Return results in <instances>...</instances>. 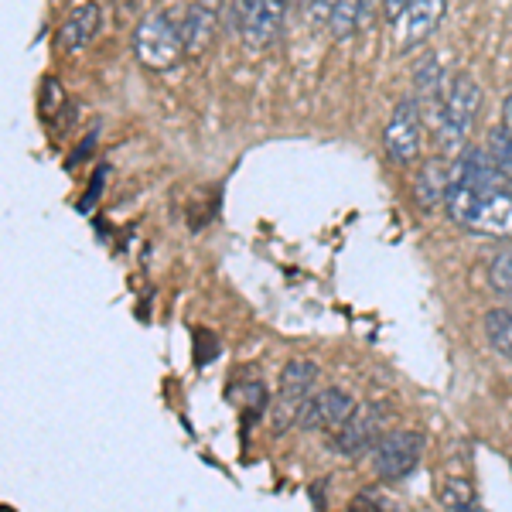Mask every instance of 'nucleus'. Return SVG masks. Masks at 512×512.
<instances>
[{
	"mask_svg": "<svg viewBox=\"0 0 512 512\" xmlns=\"http://www.w3.org/2000/svg\"><path fill=\"white\" fill-rule=\"evenodd\" d=\"M448 216L468 233L482 236H512V192L509 185L499 188H472V185H451Z\"/></svg>",
	"mask_w": 512,
	"mask_h": 512,
	"instance_id": "obj_1",
	"label": "nucleus"
},
{
	"mask_svg": "<svg viewBox=\"0 0 512 512\" xmlns=\"http://www.w3.org/2000/svg\"><path fill=\"white\" fill-rule=\"evenodd\" d=\"M478 106H482V86L472 76H454L448 93L437 103L434 110V144L441 158H461V147H465L468 134H472V123L478 117Z\"/></svg>",
	"mask_w": 512,
	"mask_h": 512,
	"instance_id": "obj_2",
	"label": "nucleus"
},
{
	"mask_svg": "<svg viewBox=\"0 0 512 512\" xmlns=\"http://www.w3.org/2000/svg\"><path fill=\"white\" fill-rule=\"evenodd\" d=\"M134 52L144 69L168 72L185 52V7L181 11H154L137 24Z\"/></svg>",
	"mask_w": 512,
	"mask_h": 512,
	"instance_id": "obj_3",
	"label": "nucleus"
},
{
	"mask_svg": "<svg viewBox=\"0 0 512 512\" xmlns=\"http://www.w3.org/2000/svg\"><path fill=\"white\" fill-rule=\"evenodd\" d=\"M315 383H318V366H315V362L294 359V362H287V366H284L277 396H274V403H270V431H274L277 437L301 424L304 407H308V400L315 396Z\"/></svg>",
	"mask_w": 512,
	"mask_h": 512,
	"instance_id": "obj_4",
	"label": "nucleus"
},
{
	"mask_svg": "<svg viewBox=\"0 0 512 512\" xmlns=\"http://www.w3.org/2000/svg\"><path fill=\"white\" fill-rule=\"evenodd\" d=\"M386 420H390V407L386 403H362L352 410V417L342 427H335L332 451L342 458H359L369 448H376L379 437L386 431Z\"/></svg>",
	"mask_w": 512,
	"mask_h": 512,
	"instance_id": "obj_5",
	"label": "nucleus"
},
{
	"mask_svg": "<svg viewBox=\"0 0 512 512\" xmlns=\"http://www.w3.org/2000/svg\"><path fill=\"white\" fill-rule=\"evenodd\" d=\"M424 434L420 431H390L379 437V444L373 448V468L376 475L390 478H407L424 458Z\"/></svg>",
	"mask_w": 512,
	"mask_h": 512,
	"instance_id": "obj_6",
	"label": "nucleus"
},
{
	"mask_svg": "<svg viewBox=\"0 0 512 512\" xmlns=\"http://www.w3.org/2000/svg\"><path fill=\"white\" fill-rule=\"evenodd\" d=\"M386 158L393 164H414L420 158V103L417 99H403L393 110L390 123L383 130Z\"/></svg>",
	"mask_w": 512,
	"mask_h": 512,
	"instance_id": "obj_7",
	"label": "nucleus"
},
{
	"mask_svg": "<svg viewBox=\"0 0 512 512\" xmlns=\"http://www.w3.org/2000/svg\"><path fill=\"white\" fill-rule=\"evenodd\" d=\"M355 407H359V403H355V396L349 390L328 386V390L311 396L297 427H304V431H328V427H342L345 420L352 417Z\"/></svg>",
	"mask_w": 512,
	"mask_h": 512,
	"instance_id": "obj_8",
	"label": "nucleus"
},
{
	"mask_svg": "<svg viewBox=\"0 0 512 512\" xmlns=\"http://www.w3.org/2000/svg\"><path fill=\"white\" fill-rule=\"evenodd\" d=\"M444 4L448 0H407V11L400 14V35H396L400 41H396V48L410 52V48L424 45V38H431L444 18Z\"/></svg>",
	"mask_w": 512,
	"mask_h": 512,
	"instance_id": "obj_9",
	"label": "nucleus"
},
{
	"mask_svg": "<svg viewBox=\"0 0 512 512\" xmlns=\"http://www.w3.org/2000/svg\"><path fill=\"white\" fill-rule=\"evenodd\" d=\"M229 0H195L185 7V52L202 55L209 48L212 35H216L219 21L226 18Z\"/></svg>",
	"mask_w": 512,
	"mask_h": 512,
	"instance_id": "obj_10",
	"label": "nucleus"
},
{
	"mask_svg": "<svg viewBox=\"0 0 512 512\" xmlns=\"http://www.w3.org/2000/svg\"><path fill=\"white\" fill-rule=\"evenodd\" d=\"M284 11H287V0H250L239 35L246 38L250 48H267L277 38L280 24H284Z\"/></svg>",
	"mask_w": 512,
	"mask_h": 512,
	"instance_id": "obj_11",
	"label": "nucleus"
},
{
	"mask_svg": "<svg viewBox=\"0 0 512 512\" xmlns=\"http://www.w3.org/2000/svg\"><path fill=\"white\" fill-rule=\"evenodd\" d=\"M454 185V161L451 158H437L427 161L414 178V195L420 209H434L437 202H444Z\"/></svg>",
	"mask_w": 512,
	"mask_h": 512,
	"instance_id": "obj_12",
	"label": "nucleus"
},
{
	"mask_svg": "<svg viewBox=\"0 0 512 512\" xmlns=\"http://www.w3.org/2000/svg\"><path fill=\"white\" fill-rule=\"evenodd\" d=\"M99 28H103V7L99 4H82L69 14L62 28V48L65 52H82L86 45H93Z\"/></svg>",
	"mask_w": 512,
	"mask_h": 512,
	"instance_id": "obj_13",
	"label": "nucleus"
},
{
	"mask_svg": "<svg viewBox=\"0 0 512 512\" xmlns=\"http://www.w3.org/2000/svg\"><path fill=\"white\" fill-rule=\"evenodd\" d=\"M485 338H489L492 352L499 359L512 362V311L506 308H492L485 315Z\"/></svg>",
	"mask_w": 512,
	"mask_h": 512,
	"instance_id": "obj_14",
	"label": "nucleus"
},
{
	"mask_svg": "<svg viewBox=\"0 0 512 512\" xmlns=\"http://www.w3.org/2000/svg\"><path fill=\"white\" fill-rule=\"evenodd\" d=\"M441 506L444 512H475L478 509L475 485L468 478H448L441 485Z\"/></svg>",
	"mask_w": 512,
	"mask_h": 512,
	"instance_id": "obj_15",
	"label": "nucleus"
},
{
	"mask_svg": "<svg viewBox=\"0 0 512 512\" xmlns=\"http://www.w3.org/2000/svg\"><path fill=\"white\" fill-rule=\"evenodd\" d=\"M441 82H444V72H441V65H437V55H424V59H420V65L414 69V89H417V96L434 99L437 93H441Z\"/></svg>",
	"mask_w": 512,
	"mask_h": 512,
	"instance_id": "obj_16",
	"label": "nucleus"
},
{
	"mask_svg": "<svg viewBox=\"0 0 512 512\" xmlns=\"http://www.w3.org/2000/svg\"><path fill=\"white\" fill-rule=\"evenodd\" d=\"M489 284L495 294L512 301V246H502L489 263Z\"/></svg>",
	"mask_w": 512,
	"mask_h": 512,
	"instance_id": "obj_17",
	"label": "nucleus"
},
{
	"mask_svg": "<svg viewBox=\"0 0 512 512\" xmlns=\"http://www.w3.org/2000/svg\"><path fill=\"white\" fill-rule=\"evenodd\" d=\"M362 21V0H338L335 4V18H332V35L335 38H349Z\"/></svg>",
	"mask_w": 512,
	"mask_h": 512,
	"instance_id": "obj_18",
	"label": "nucleus"
},
{
	"mask_svg": "<svg viewBox=\"0 0 512 512\" xmlns=\"http://www.w3.org/2000/svg\"><path fill=\"white\" fill-rule=\"evenodd\" d=\"M485 151L492 154V161L499 164L502 175L512 181V137L506 134V130H502V127L492 130V134H489V147H485Z\"/></svg>",
	"mask_w": 512,
	"mask_h": 512,
	"instance_id": "obj_19",
	"label": "nucleus"
},
{
	"mask_svg": "<svg viewBox=\"0 0 512 512\" xmlns=\"http://www.w3.org/2000/svg\"><path fill=\"white\" fill-rule=\"evenodd\" d=\"M335 4L338 0H308V24H315V28H321V24H332Z\"/></svg>",
	"mask_w": 512,
	"mask_h": 512,
	"instance_id": "obj_20",
	"label": "nucleus"
},
{
	"mask_svg": "<svg viewBox=\"0 0 512 512\" xmlns=\"http://www.w3.org/2000/svg\"><path fill=\"white\" fill-rule=\"evenodd\" d=\"M246 7H250V0H229V4H226V18H222V24H226L229 31H243Z\"/></svg>",
	"mask_w": 512,
	"mask_h": 512,
	"instance_id": "obj_21",
	"label": "nucleus"
},
{
	"mask_svg": "<svg viewBox=\"0 0 512 512\" xmlns=\"http://www.w3.org/2000/svg\"><path fill=\"white\" fill-rule=\"evenodd\" d=\"M383 7H386V18L396 21L403 11H407V0H383Z\"/></svg>",
	"mask_w": 512,
	"mask_h": 512,
	"instance_id": "obj_22",
	"label": "nucleus"
},
{
	"mask_svg": "<svg viewBox=\"0 0 512 512\" xmlns=\"http://www.w3.org/2000/svg\"><path fill=\"white\" fill-rule=\"evenodd\" d=\"M140 7V0H117V11H120V18H127V14H134Z\"/></svg>",
	"mask_w": 512,
	"mask_h": 512,
	"instance_id": "obj_23",
	"label": "nucleus"
},
{
	"mask_svg": "<svg viewBox=\"0 0 512 512\" xmlns=\"http://www.w3.org/2000/svg\"><path fill=\"white\" fill-rule=\"evenodd\" d=\"M379 4H383V0H362V21L373 18V11H376ZM362 21H359V24H362Z\"/></svg>",
	"mask_w": 512,
	"mask_h": 512,
	"instance_id": "obj_24",
	"label": "nucleus"
}]
</instances>
